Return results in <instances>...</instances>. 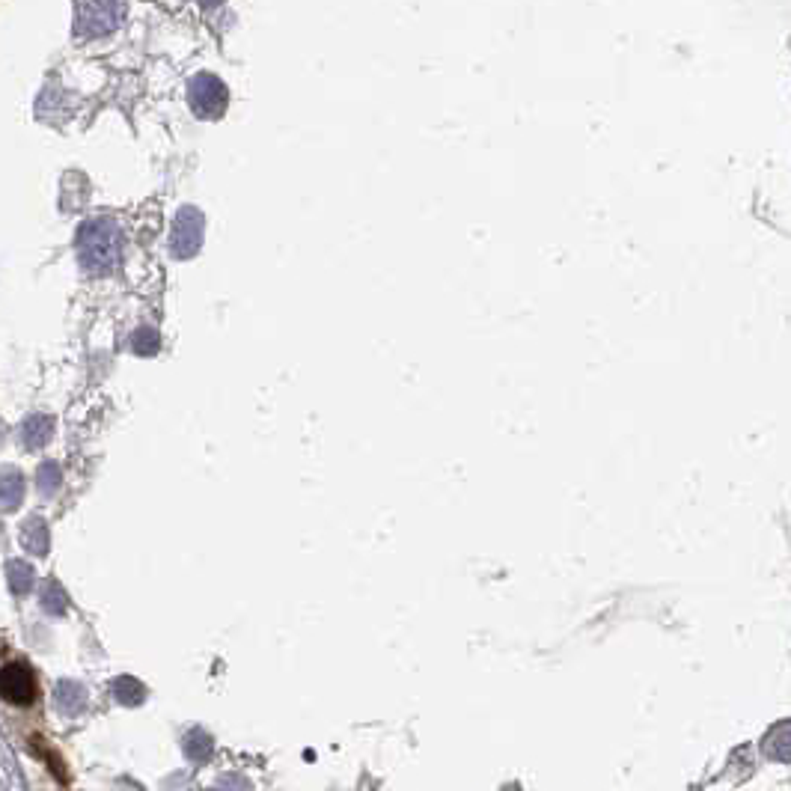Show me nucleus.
Wrapping results in <instances>:
<instances>
[{"label":"nucleus","mask_w":791,"mask_h":791,"mask_svg":"<svg viewBox=\"0 0 791 791\" xmlns=\"http://www.w3.org/2000/svg\"><path fill=\"white\" fill-rule=\"evenodd\" d=\"M36 676L27 664H6L0 670V696L15 705V708H27L36 702Z\"/></svg>","instance_id":"f257e3e1"}]
</instances>
